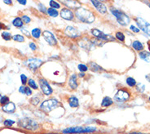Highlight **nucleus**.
<instances>
[{
	"label": "nucleus",
	"mask_w": 150,
	"mask_h": 134,
	"mask_svg": "<svg viewBox=\"0 0 150 134\" xmlns=\"http://www.w3.org/2000/svg\"><path fill=\"white\" fill-rule=\"evenodd\" d=\"M75 16L80 21L84 23H88V24L94 22L96 20V17L93 14V12L83 7L75 10Z\"/></svg>",
	"instance_id": "nucleus-1"
},
{
	"label": "nucleus",
	"mask_w": 150,
	"mask_h": 134,
	"mask_svg": "<svg viewBox=\"0 0 150 134\" xmlns=\"http://www.w3.org/2000/svg\"><path fill=\"white\" fill-rule=\"evenodd\" d=\"M96 132V127L92 126H87V127H70V128H65L62 130L63 134H87L93 133Z\"/></svg>",
	"instance_id": "nucleus-2"
},
{
	"label": "nucleus",
	"mask_w": 150,
	"mask_h": 134,
	"mask_svg": "<svg viewBox=\"0 0 150 134\" xmlns=\"http://www.w3.org/2000/svg\"><path fill=\"white\" fill-rule=\"evenodd\" d=\"M109 10H110L111 13L117 18L118 22L121 25L126 26V25H127L130 23V21H131L130 17H129L127 15H126L124 12H122V11H120V10L117 9V8L114 7H111L109 8Z\"/></svg>",
	"instance_id": "nucleus-3"
},
{
	"label": "nucleus",
	"mask_w": 150,
	"mask_h": 134,
	"mask_svg": "<svg viewBox=\"0 0 150 134\" xmlns=\"http://www.w3.org/2000/svg\"><path fill=\"white\" fill-rule=\"evenodd\" d=\"M18 126L30 131H35L39 128V124L36 120L30 119V118H24L18 121Z\"/></svg>",
	"instance_id": "nucleus-4"
},
{
	"label": "nucleus",
	"mask_w": 150,
	"mask_h": 134,
	"mask_svg": "<svg viewBox=\"0 0 150 134\" xmlns=\"http://www.w3.org/2000/svg\"><path fill=\"white\" fill-rule=\"evenodd\" d=\"M59 106H60V104L56 99H50V100L44 101L40 105V109L46 113H49Z\"/></svg>",
	"instance_id": "nucleus-5"
},
{
	"label": "nucleus",
	"mask_w": 150,
	"mask_h": 134,
	"mask_svg": "<svg viewBox=\"0 0 150 134\" xmlns=\"http://www.w3.org/2000/svg\"><path fill=\"white\" fill-rule=\"evenodd\" d=\"M130 98V93L126 89H120L114 95V100L118 102H125Z\"/></svg>",
	"instance_id": "nucleus-6"
},
{
	"label": "nucleus",
	"mask_w": 150,
	"mask_h": 134,
	"mask_svg": "<svg viewBox=\"0 0 150 134\" xmlns=\"http://www.w3.org/2000/svg\"><path fill=\"white\" fill-rule=\"evenodd\" d=\"M42 63L43 61L41 59H38V58H30L24 62L26 66L32 70H36L37 69H38L42 66Z\"/></svg>",
	"instance_id": "nucleus-7"
},
{
	"label": "nucleus",
	"mask_w": 150,
	"mask_h": 134,
	"mask_svg": "<svg viewBox=\"0 0 150 134\" xmlns=\"http://www.w3.org/2000/svg\"><path fill=\"white\" fill-rule=\"evenodd\" d=\"M91 34H92V35H94L96 38L100 39V40H106V41H114V37L109 35V34H106L104 32L99 31L97 29H92Z\"/></svg>",
	"instance_id": "nucleus-8"
},
{
	"label": "nucleus",
	"mask_w": 150,
	"mask_h": 134,
	"mask_svg": "<svg viewBox=\"0 0 150 134\" xmlns=\"http://www.w3.org/2000/svg\"><path fill=\"white\" fill-rule=\"evenodd\" d=\"M135 22L140 30H142L145 34L150 36V24L149 22H147L145 20L140 17H137L135 19Z\"/></svg>",
	"instance_id": "nucleus-9"
},
{
	"label": "nucleus",
	"mask_w": 150,
	"mask_h": 134,
	"mask_svg": "<svg viewBox=\"0 0 150 134\" xmlns=\"http://www.w3.org/2000/svg\"><path fill=\"white\" fill-rule=\"evenodd\" d=\"M39 86L42 92L46 95V96H49L51 94H52L53 90L52 88V87L50 86L49 83L46 79H39Z\"/></svg>",
	"instance_id": "nucleus-10"
},
{
	"label": "nucleus",
	"mask_w": 150,
	"mask_h": 134,
	"mask_svg": "<svg viewBox=\"0 0 150 134\" xmlns=\"http://www.w3.org/2000/svg\"><path fill=\"white\" fill-rule=\"evenodd\" d=\"M42 36L44 38L45 41L51 46H55L56 45L57 41H56V38L55 35L51 32V31H45L42 32Z\"/></svg>",
	"instance_id": "nucleus-11"
},
{
	"label": "nucleus",
	"mask_w": 150,
	"mask_h": 134,
	"mask_svg": "<svg viewBox=\"0 0 150 134\" xmlns=\"http://www.w3.org/2000/svg\"><path fill=\"white\" fill-rule=\"evenodd\" d=\"M65 34L67 36L73 38H78V37H79L81 35L80 32H79L76 28L73 27L71 25H69V26L66 27L65 30Z\"/></svg>",
	"instance_id": "nucleus-12"
},
{
	"label": "nucleus",
	"mask_w": 150,
	"mask_h": 134,
	"mask_svg": "<svg viewBox=\"0 0 150 134\" xmlns=\"http://www.w3.org/2000/svg\"><path fill=\"white\" fill-rule=\"evenodd\" d=\"M60 14L62 18L67 20V21H72L73 19V17H74L73 12L69 8H62Z\"/></svg>",
	"instance_id": "nucleus-13"
},
{
	"label": "nucleus",
	"mask_w": 150,
	"mask_h": 134,
	"mask_svg": "<svg viewBox=\"0 0 150 134\" xmlns=\"http://www.w3.org/2000/svg\"><path fill=\"white\" fill-rule=\"evenodd\" d=\"M91 2L94 5V7H96V10L100 12V13H101V14H105L106 13V12H107V7H106V6L103 3L99 2V1H96V0H91Z\"/></svg>",
	"instance_id": "nucleus-14"
},
{
	"label": "nucleus",
	"mask_w": 150,
	"mask_h": 134,
	"mask_svg": "<svg viewBox=\"0 0 150 134\" xmlns=\"http://www.w3.org/2000/svg\"><path fill=\"white\" fill-rule=\"evenodd\" d=\"M69 85L70 87V88L73 90L77 89L78 88V81H77V75L76 74H73L72 75L69 77Z\"/></svg>",
	"instance_id": "nucleus-15"
},
{
	"label": "nucleus",
	"mask_w": 150,
	"mask_h": 134,
	"mask_svg": "<svg viewBox=\"0 0 150 134\" xmlns=\"http://www.w3.org/2000/svg\"><path fill=\"white\" fill-rule=\"evenodd\" d=\"M61 3L65 5L68 7H71V8H76L78 9L79 7H81L80 3L77 2V1H70V0H68V1H61Z\"/></svg>",
	"instance_id": "nucleus-16"
},
{
	"label": "nucleus",
	"mask_w": 150,
	"mask_h": 134,
	"mask_svg": "<svg viewBox=\"0 0 150 134\" xmlns=\"http://www.w3.org/2000/svg\"><path fill=\"white\" fill-rule=\"evenodd\" d=\"M3 110L6 113L8 114H12L14 113V111L16 110V105L13 102H9L8 104H7L6 105H3Z\"/></svg>",
	"instance_id": "nucleus-17"
},
{
	"label": "nucleus",
	"mask_w": 150,
	"mask_h": 134,
	"mask_svg": "<svg viewBox=\"0 0 150 134\" xmlns=\"http://www.w3.org/2000/svg\"><path fill=\"white\" fill-rule=\"evenodd\" d=\"M69 101V105L70 107L72 108H75V107H78L79 105V101H78V99L76 97H70L68 100Z\"/></svg>",
	"instance_id": "nucleus-18"
},
{
	"label": "nucleus",
	"mask_w": 150,
	"mask_h": 134,
	"mask_svg": "<svg viewBox=\"0 0 150 134\" xmlns=\"http://www.w3.org/2000/svg\"><path fill=\"white\" fill-rule=\"evenodd\" d=\"M114 103L113 100L109 97H105V98H103L102 101H101V106L103 107H108V106H110L112 105Z\"/></svg>",
	"instance_id": "nucleus-19"
},
{
	"label": "nucleus",
	"mask_w": 150,
	"mask_h": 134,
	"mask_svg": "<svg viewBox=\"0 0 150 134\" xmlns=\"http://www.w3.org/2000/svg\"><path fill=\"white\" fill-rule=\"evenodd\" d=\"M139 57L144 61H147V62H150V52H146V51H142L139 53Z\"/></svg>",
	"instance_id": "nucleus-20"
},
{
	"label": "nucleus",
	"mask_w": 150,
	"mask_h": 134,
	"mask_svg": "<svg viewBox=\"0 0 150 134\" xmlns=\"http://www.w3.org/2000/svg\"><path fill=\"white\" fill-rule=\"evenodd\" d=\"M132 48L135 49L136 51H142L144 49V45H143V43H140L139 41H134L132 43Z\"/></svg>",
	"instance_id": "nucleus-21"
},
{
	"label": "nucleus",
	"mask_w": 150,
	"mask_h": 134,
	"mask_svg": "<svg viewBox=\"0 0 150 134\" xmlns=\"http://www.w3.org/2000/svg\"><path fill=\"white\" fill-rule=\"evenodd\" d=\"M12 25L15 26V27H17V28H20L23 26V21L20 17H17L12 21Z\"/></svg>",
	"instance_id": "nucleus-22"
},
{
	"label": "nucleus",
	"mask_w": 150,
	"mask_h": 134,
	"mask_svg": "<svg viewBox=\"0 0 150 134\" xmlns=\"http://www.w3.org/2000/svg\"><path fill=\"white\" fill-rule=\"evenodd\" d=\"M42 34V31L39 28H35L31 31V35L34 37V38H39Z\"/></svg>",
	"instance_id": "nucleus-23"
},
{
	"label": "nucleus",
	"mask_w": 150,
	"mask_h": 134,
	"mask_svg": "<svg viewBox=\"0 0 150 134\" xmlns=\"http://www.w3.org/2000/svg\"><path fill=\"white\" fill-rule=\"evenodd\" d=\"M89 65H90L91 70L93 71V72H98L100 70H102V68L100 66H99L95 62H90Z\"/></svg>",
	"instance_id": "nucleus-24"
},
{
	"label": "nucleus",
	"mask_w": 150,
	"mask_h": 134,
	"mask_svg": "<svg viewBox=\"0 0 150 134\" xmlns=\"http://www.w3.org/2000/svg\"><path fill=\"white\" fill-rule=\"evenodd\" d=\"M48 14L52 17H56L59 15V12H57L56 9H54L52 7H50L48 9Z\"/></svg>",
	"instance_id": "nucleus-25"
},
{
	"label": "nucleus",
	"mask_w": 150,
	"mask_h": 134,
	"mask_svg": "<svg viewBox=\"0 0 150 134\" xmlns=\"http://www.w3.org/2000/svg\"><path fill=\"white\" fill-rule=\"evenodd\" d=\"M12 39L14 41H17V42H20V43H22L24 41V36L20 35V34H16V35H13L12 36Z\"/></svg>",
	"instance_id": "nucleus-26"
},
{
	"label": "nucleus",
	"mask_w": 150,
	"mask_h": 134,
	"mask_svg": "<svg viewBox=\"0 0 150 134\" xmlns=\"http://www.w3.org/2000/svg\"><path fill=\"white\" fill-rule=\"evenodd\" d=\"M2 38L4 39V40H6V41H8V40H10L11 39V38H12V35H11V33H9V32H7V31H3V33H2Z\"/></svg>",
	"instance_id": "nucleus-27"
},
{
	"label": "nucleus",
	"mask_w": 150,
	"mask_h": 134,
	"mask_svg": "<svg viewBox=\"0 0 150 134\" xmlns=\"http://www.w3.org/2000/svg\"><path fill=\"white\" fill-rule=\"evenodd\" d=\"M28 84H29V87L30 88H33V89H38V88L35 83V81L32 79H30L28 80Z\"/></svg>",
	"instance_id": "nucleus-28"
},
{
	"label": "nucleus",
	"mask_w": 150,
	"mask_h": 134,
	"mask_svg": "<svg viewBox=\"0 0 150 134\" xmlns=\"http://www.w3.org/2000/svg\"><path fill=\"white\" fill-rule=\"evenodd\" d=\"M126 84L130 86V87H134V86H135V84H136V81H135V79H133L131 77H128L126 79Z\"/></svg>",
	"instance_id": "nucleus-29"
},
{
	"label": "nucleus",
	"mask_w": 150,
	"mask_h": 134,
	"mask_svg": "<svg viewBox=\"0 0 150 134\" xmlns=\"http://www.w3.org/2000/svg\"><path fill=\"white\" fill-rule=\"evenodd\" d=\"M115 36H116V38L118 39L119 41H122V42H124V41H125V35H124V34L122 33V32H117L116 34H115Z\"/></svg>",
	"instance_id": "nucleus-30"
},
{
	"label": "nucleus",
	"mask_w": 150,
	"mask_h": 134,
	"mask_svg": "<svg viewBox=\"0 0 150 134\" xmlns=\"http://www.w3.org/2000/svg\"><path fill=\"white\" fill-rule=\"evenodd\" d=\"M78 69L79 70V71L81 73H84V72L88 70V67L86 65H84V64H79L78 66Z\"/></svg>",
	"instance_id": "nucleus-31"
},
{
	"label": "nucleus",
	"mask_w": 150,
	"mask_h": 134,
	"mask_svg": "<svg viewBox=\"0 0 150 134\" xmlns=\"http://www.w3.org/2000/svg\"><path fill=\"white\" fill-rule=\"evenodd\" d=\"M49 4H50L51 7H52V8H54V9H59L60 7V3H58L57 2L53 1V0L50 1V2H49Z\"/></svg>",
	"instance_id": "nucleus-32"
},
{
	"label": "nucleus",
	"mask_w": 150,
	"mask_h": 134,
	"mask_svg": "<svg viewBox=\"0 0 150 134\" xmlns=\"http://www.w3.org/2000/svg\"><path fill=\"white\" fill-rule=\"evenodd\" d=\"M10 102L9 101V98H7V96H3V97H2L1 98V101H0V103L3 105H3H6L7 104H8Z\"/></svg>",
	"instance_id": "nucleus-33"
},
{
	"label": "nucleus",
	"mask_w": 150,
	"mask_h": 134,
	"mask_svg": "<svg viewBox=\"0 0 150 134\" xmlns=\"http://www.w3.org/2000/svg\"><path fill=\"white\" fill-rule=\"evenodd\" d=\"M38 8L40 10V12L45 14H48V9L46 8V7L44 6L42 3H38Z\"/></svg>",
	"instance_id": "nucleus-34"
},
{
	"label": "nucleus",
	"mask_w": 150,
	"mask_h": 134,
	"mask_svg": "<svg viewBox=\"0 0 150 134\" xmlns=\"http://www.w3.org/2000/svg\"><path fill=\"white\" fill-rule=\"evenodd\" d=\"M39 101H40L39 98H37V97H34V98H31V100H30V103L34 105H37L39 103Z\"/></svg>",
	"instance_id": "nucleus-35"
},
{
	"label": "nucleus",
	"mask_w": 150,
	"mask_h": 134,
	"mask_svg": "<svg viewBox=\"0 0 150 134\" xmlns=\"http://www.w3.org/2000/svg\"><path fill=\"white\" fill-rule=\"evenodd\" d=\"M14 123H15V121H13L12 119H6V120L3 122V124H4L5 126H8V127L12 126Z\"/></svg>",
	"instance_id": "nucleus-36"
},
{
	"label": "nucleus",
	"mask_w": 150,
	"mask_h": 134,
	"mask_svg": "<svg viewBox=\"0 0 150 134\" xmlns=\"http://www.w3.org/2000/svg\"><path fill=\"white\" fill-rule=\"evenodd\" d=\"M24 94L26 96H29V97L32 95V90H31L30 87H25L24 88Z\"/></svg>",
	"instance_id": "nucleus-37"
},
{
	"label": "nucleus",
	"mask_w": 150,
	"mask_h": 134,
	"mask_svg": "<svg viewBox=\"0 0 150 134\" xmlns=\"http://www.w3.org/2000/svg\"><path fill=\"white\" fill-rule=\"evenodd\" d=\"M20 80H21V83H22L23 86L25 85L26 83L28 82V79H27V77H26L25 74H21L20 75Z\"/></svg>",
	"instance_id": "nucleus-38"
},
{
	"label": "nucleus",
	"mask_w": 150,
	"mask_h": 134,
	"mask_svg": "<svg viewBox=\"0 0 150 134\" xmlns=\"http://www.w3.org/2000/svg\"><path fill=\"white\" fill-rule=\"evenodd\" d=\"M21 20H22V21L25 23V24H28V23H30V21H31V19L30 17H29L28 16H23L22 17H21Z\"/></svg>",
	"instance_id": "nucleus-39"
},
{
	"label": "nucleus",
	"mask_w": 150,
	"mask_h": 134,
	"mask_svg": "<svg viewBox=\"0 0 150 134\" xmlns=\"http://www.w3.org/2000/svg\"><path fill=\"white\" fill-rule=\"evenodd\" d=\"M136 88H137V90H138L139 92H144L145 87H144V84H139L138 85L136 86Z\"/></svg>",
	"instance_id": "nucleus-40"
},
{
	"label": "nucleus",
	"mask_w": 150,
	"mask_h": 134,
	"mask_svg": "<svg viewBox=\"0 0 150 134\" xmlns=\"http://www.w3.org/2000/svg\"><path fill=\"white\" fill-rule=\"evenodd\" d=\"M130 30L133 32H135V33H139V29L138 28H136L135 26H134V25H131L130 26Z\"/></svg>",
	"instance_id": "nucleus-41"
},
{
	"label": "nucleus",
	"mask_w": 150,
	"mask_h": 134,
	"mask_svg": "<svg viewBox=\"0 0 150 134\" xmlns=\"http://www.w3.org/2000/svg\"><path fill=\"white\" fill-rule=\"evenodd\" d=\"M29 46H30V48L31 49L32 51H35V50L37 49L36 44H35L34 43H30Z\"/></svg>",
	"instance_id": "nucleus-42"
},
{
	"label": "nucleus",
	"mask_w": 150,
	"mask_h": 134,
	"mask_svg": "<svg viewBox=\"0 0 150 134\" xmlns=\"http://www.w3.org/2000/svg\"><path fill=\"white\" fill-rule=\"evenodd\" d=\"M20 31H22V32L24 33V34H25V35H27L28 37L30 36V33L28 31H26L25 29H22V28H21V29H20Z\"/></svg>",
	"instance_id": "nucleus-43"
},
{
	"label": "nucleus",
	"mask_w": 150,
	"mask_h": 134,
	"mask_svg": "<svg viewBox=\"0 0 150 134\" xmlns=\"http://www.w3.org/2000/svg\"><path fill=\"white\" fill-rule=\"evenodd\" d=\"M9 29V27H6V25L3 24V23H2V22H0V31L1 30H3V29Z\"/></svg>",
	"instance_id": "nucleus-44"
},
{
	"label": "nucleus",
	"mask_w": 150,
	"mask_h": 134,
	"mask_svg": "<svg viewBox=\"0 0 150 134\" xmlns=\"http://www.w3.org/2000/svg\"><path fill=\"white\" fill-rule=\"evenodd\" d=\"M24 86L22 85L21 87H20V88H19V92H20V93H22V94H24Z\"/></svg>",
	"instance_id": "nucleus-45"
},
{
	"label": "nucleus",
	"mask_w": 150,
	"mask_h": 134,
	"mask_svg": "<svg viewBox=\"0 0 150 134\" xmlns=\"http://www.w3.org/2000/svg\"><path fill=\"white\" fill-rule=\"evenodd\" d=\"M3 3H6V4H7V5H11V4L12 3V2L11 1V0H9V1L4 0V1H3Z\"/></svg>",
	"instance_id": "nucleus-46"
},
{
	"label": "nucleus",
	"mask_w": 150,
	"mask_h": 134,
	"mask_svg": "<svg viewBox=\"0 0 150 134\" xmlns=\"http://www.w3.org/2000/svg\"><path fill=\"white\" fill-rule=\"evenodd\" d=\"M18 3H20V4H22V5H25L27 2H26L25 0H24V1H21V0H18Z\"/></svg>",
	"instance_id": "nucleus-47"
},
{
	"label": "nucleus",
	"mask_w": 150,
	"mask_h": 134,
	"mask_svg": "<svg viewBox=\"0 0 150 134\" xmlns=\"http://www.w3.org/2000/svg\"><path fill=\"white\" fill-rule=\"evenodd\" d=\"M129 134H146V133H138V132H133V133H131Z\"/></svg>",
	"instance_id": "nucleus-48"
},
{
	"label": "nucleus",
	"mask_w": 150,
	"mask_h": 134,
	"mask_svg": "<svg viewBox=\"0 0 150 134\" xmlns=\"http://www.w3.org/2000/svg\"><path fill=\"white\" fill-rule=\"evenodd\" d=\"M85 73H80L79 74V77H84Z\"/></svg>",
	"instance_id": "nucleus-49"
},
{
	"label": "nucleus",
	"mask_w": 150,
	"mask_h": 134,
	"mask_svg": "<svg viewBox=\"0 0 150 134\" xmlns=\"http://www.w3.org/2000/svg\"><path fill=\"white\" fill-rule=\"evenodd\" d=\"M146 79H148V80L150 82V74H148V75H146Z\"/></svg>",
	"instance_id": "nucleus-50"
},
{
	"label": "nucleus",
	"mask_w": 150,
	"mask_h": 134,
	"mask_svg": "<svg viewBox=\"0 0 150 134\" xmlns=\"http://www.w3.org/2000/svg\"><path fill=\"white\" fill-rule=\"evenodd\" d=\"M148 46H149V51H150V42L148 43Z\"/></svg>",
	"instance_id": "nucleus-51"
},
{
	"label": "nucleus",
	"mask_w": 150,
	"mask_h": 134,
	"mask_svg": "<svg viewBox=\"0 0 150 134\" xmlns=\"http://www.w3.org/2000/svg\"><path fill=\"white\" fill-rule=\"evenodd\" d=\"M47 134H59V133H47Z\"/></svg>",
	"instance_id": "nucleus-52"
},
{
	"label": "nucleus",
	"mask_w": 150,
	"mask_h": 134,
	"mask_svg": "<svg viewBox=\"0 0 150 134\" xmlns=\"http://www.w3.org/2000/svg\"><path fill=\"white\" fill-rule=\"evenodd\" d=\"M1 98H2V97H1V95H0V101H1Z\"/></svg>",
	"instance_id": "nucleus-53"
},
{
	"label": "nucleus",
	"mask_w": 150,
	"mask_h": 134,
	"mask_svg": "<svg viewBox=\"0 0 150 134\" xmlns=\"http://www.w3.org/2000/svg\"><path fill=\"white\" fill-rule=\"evenodd\" d=\"M149 101H150V97H149Z\"/></svg>",
	"instance_id": "nucleus-54"
},
{
	"label": "nucleus",
	"mask_w": 150,
	"mask_h": 134,
	"mask_svg": "<svg viewBox=\"0 0 150 134\" xmlns=\"http://www.w3.org/2000/svg\"><path fill=\"white\" fill-rule=\"evenodd\" d=\"M149 7H150V4H149Z\"/></svg>",
	"instance_id": "nucleus-55"
}]
</instances>
